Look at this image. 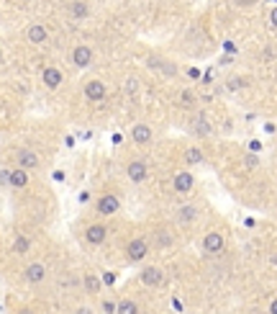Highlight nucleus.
Returning <instances> with one entry per match:
<instances>
[{
	"label": "nucleus",
	"instance_id": "f257e3e1",
	"mask_svg": "<svg viewBox=\"0 0 277 314\" xmlns=\"http://www.w3.org/2000/svg\"><path fill=\"white\" fill-rule=\"evenodd\" d=\"M149 252V242L144 237H134L129 242V248H126V257H129L131 263H138V260H144Z\"/></svg>",
	"mask_w": 277,
	"mask_h": 314
},
{
	"label": "nucleus",
	"instance_id": "f03ea898",
	"mask_svg": "<svg viewBox=\"0 0 277 314\" xmlns=\"http://www.w3.org/2000/svg\"><path fill=\"white\" fill-rule=\"evenodd\" d=\"M138 281H141L144 286H149V288H157V286L165 283V276H162V271L157 265H146L141 271V276H138Z\"/></svg>",
	"mask_w": 277,
	"mask_h": 314
},
{
	"label": "nucleus",
	"instance_id": "7ed1b4c3",
	"mask_svg": "<svg viewBox=\"0 0 277 314\" xmlns=\"http://www.w3.org/2000/svg\"><path fill=\"white\" fill-rule=\"evenodd\" d=\"M108 91H106V85H103L100 80H90L85 83V98L90 100V103H100V100H106Z\"/></svg>",
	"mask_w": 277,
	"mask_h": 314
},
{
	"label": "nucleus",
	"instance_id": "20e7f679",
	"mask_svg": "<svg viewBox=\"0 0 277 314\" xmlns=\"http://www.w3.org/2000/svg\"><path fill=\"white\" fill-rule=\"evenodd\" d=\"M223 248H226V240H223V234H221V232L205 234V240H203V250H205V252L218 255V252H223Z\"/></svg>",
	"mask_w": 277,
	"mask_h": 314
},
{
	"label": "nucleus",
	"instance_id": "39448f33",
	"mask_svg": "<svg viewBox=\"0 0 277 314\" xmlns=\"http://www.w3.org/2000/svg\"><path fill=\"white\" fill-rule=\"evenodd\" d=\"M118 206H121V201H118V196H113V193H106V196L98 198V214H100V217L115 214V211H118Z\"/></svg>",
	"mask_w": 277,
	"mask_h": 314
},
{
	"label": "nucleus",
	"instance_id": "423d86ee",
	"mask_svg": "<svg viewBox=\"0 0 277 314\" xmlns=\"http://www.w3.org/2000/svg\"><path fill=\"white\" fill-rule=\"evenodd\" d=\"M106 237H108L106 224H90V227L85 229V242L87 245H103Z\"/></svg>",
	"mask_w": 277,
	"mask_h": 314
},
{
	"label": "nucleus",
	"instance_id": "0eeeda50",
	"mask_svg": "<svg viewBox=\"0 0 277 314\" xmlns=\"http://www.w3.org/2000/svg\"><path fill=\"white\" fill-rule=\"evenodd\" d=\"M193 183H195V178H193V173H188V170H182V173H177L175 178H172V186H175L177 193H190V190H193Z\"/></svg>",
	"mask_w": 277,
	"mask_h": 314
},
{
	"label": "nucleus",
	"instance_id": "6e6552de",
	"mask_svg": "<svg viewBox=\"0 0 277 314\" xmlns=\"http://www.w3.org/2000/svg\"><path fill=\"white\" fill-rule=\"evenodd\" d=\"M90 62H92V49H90V47H75V49H72V64H75V67L85 70Z\"/></svg>",
	"mask_w": 277,
	"mask_h": 314
},
{
	"label": "nucleus",
	"instance_id": "1a4fd4ad",
	"mask_svg": "<svg viewBox=\"0 0 277 314\" xmlns=\"http://www.w3.org/2000/svg\"><path fill=\"white\" fill-rule=\"evenodd\" d=\"M126 175H129L134 183H144L146 181V165L141 160H134V162L126 165Z\"/></svg>",
	"mask_w": 277,
	"mask_h": 314
},
{
	"label": "nucleus",
	"instance_id": "9d476101",
	"mask_svg": "<svg viewBox=\"0 0 277 314\" xmlns=\"http://www.w3.org/2000/svg\"><path fill=\"white\" fill-rule=\"evenodd\" d=\"M23 278H26L28 283H41L46 278V268L41 263H31V265H26V271H23Z\"/></svg>",
	"mask_w": 277,
	"mask_h": 314
},
{
	"label": "nucleus",
	"instance_id": "9b49d317",
	"mask_svg": "<svg viewBox=\"0 0 277 314\" xmlns=\"http://www.w3.org/2000/svg\"><path fill=\"white\" fill-rule=\"evenodd\" d=\"M62 80L64 77H62V72L56 70V67H46L44 70V85L49 88V91H56V88L62 85Z\"/></svg>",
	"mask_w": 277,
	"mask_h": 314
},
{
	"label": "nucleus",
	"instance_id": "f8f14e48",
	"mask_svg": "<svg viewBox=\"0 0 277 314\" xmlns=\"http://www.w3.org/2000/svg\"><path fill=\"white\" fill-rule=\"evenodd\" d=\"M18 165L23 167V170H36V167H39V157L33 155L31 150H21L18 152Z\"/></svg>",
	"mask_w": 277,
	"mask_h": 314
},
{
	"label": "nucleus",
	"instance_id": "ddd939ff",
	"mask_svg": "<svg viewBox=\"0 0 277 314\" xmlns=\"http://www.w3.org/2000/svg\"><path fill=\"white\" fill-rule=\"evenodd\" d=\"M131 139L136 144H149V142H152V129H149L146 124H136L131 129Z\"/></svg>",
	"mask_w": 277,
	"mask_h": 314
},
{
	"label": "nucleus",
	"instance_id": "4468645a",
	"mask_svg": "<svg viewBox=\"0 0 277 314\" xmlns=\"http://www.w3.org/2000/svg\"><path fill=\"white\" fill-rule=\"evenodd\" d=\"M46 36H49V31H46L44 26H39V24L28 26V31H26V39L31 44H41V41H46Z\"/></svg>",
	"mask_w": 277,
	"mask_h": 314
},
{
	"label": "nucleus",
	"instance_id": "2eb2a0df",
	"mask_svg": "<svg viewBox=\"0 0 277 314\" xmlns=\"http://www.w3.org/2000/svg\"><path fill=\"white\" fill-rule=\"evenodd\" d=\"M10 186L13 188H26L28 186V170H23V167L10 170Z\"/></svg>",
	"mask_w": 277,
	"mask_h": 314
},
{
	"label": "nucleus",
	"instance_id": "dca6fc26",
	"mask_svg": "<svg viewBox=\"0 0 277 314\" xmlns=\"http://www.w3.org/2000/svg\"><path fill=\"white\" fill-rule=\"evenodd\" d=\"M211 124H208V119H205V114H198V119H195V134L198 137H211Z\"/></svg>",
	"mask_w": 277,
	"mask_h": 314
},
{
	"label": "nucleus",
	"instance_id": "f3484780",
	"mask_svg": "<svg viewBox=\"0 0 277 314\" xmlns=\"http://www.w3.org/2000/svg\"><path fill=\"white\" fill-rule=\"evenodd\" d=\"M83 286H85V291H87V294H98V291H100V286H103V281H100L98 276L87 273V276L83 278Z\"/></svg>",
	"mask_w": 277,
	"mask_h": 314
},
{
	"label": "nucleus",
	"instance_id": "a211bd4d",
	"mask_svg": "<svg viewBox=\"0 0 277 314\" xmlns=\"http://www.w3.org/2000/svg\"><path fill=\"white\" fill-rule=\"evenodd\" d=\"M177 219H180L182 224H190L193 219H198V206H182V209L177 211Z\"/></svg>",
	"mask_w": 277,
	"mask_h": 314
},
{
	"label": "nucleus",
	"instance_id": "6ab92c4d",
	"mask_svg": "<svg viewBox=\"0 0 277 314\" xmlns=\"http://www.w3.org/2000/svg\"><path fill=\"white\" fill-rule=\"evenodd\" d=\"M28 250H31V240L28 237H23V234H21V237L13 240V252L16 255H26Z\"/></svg>",
	"mask_w": 277,
	"mask_h": 314
},
{
	"label": "nucleus",
	"instance_id": "aec40b11",
	"mask_svg": "<svg viewBox=\"0 0 277 314\" xmlns=\"http://www.w3.org/2000/svg\"><path fill=\"white\" fill-rule=\"evenodd\" d=\"M115 312H118V314H138V307H136V301H131V299H123V301H118V307H115Z\"/></svg>",
	"mask_w": 277,
	"mask_h": 314
},
{
	"label": "nucleus",
	"instance_id": "412c9836",
	"mask_svg": "<svg viewBox=\"0 0 277 314\" xmlns=\"http://www.w3.org/2000/svg\"><path fill=\"white\" fill-rule=\"evenodd\" d=\"M69 13H72V18H87L90 8L85 3H72V5H69Z\"/></svg>",
	"mask_w": 277,
	"mask_h": 314
},
{
	"label": "nucleus",
	"instance_id": "4be33fe9",
	"mask_svg": "<svg viewBox=\"0 0 277 314\" xmlns=\"http://www.w3.org/2000/svg\"><path fill=\"white\" fill-rule=\"evenodd\" d=\"M200 160H203V152L198 147H190L188 152H185V162H188V165H198Z\"/></svg>",
	"mask_w": 277,
	"mask_h": 314
},
{
	"label": "nucleus",
	"instance_id": "5701e85b",
	"mask_svg": "<svg viewBox=\"0 0 277 314\" xmlns=\"http://www.w3.org/2000/svg\"><path fill=\"white\" fill-rule=\"evenodd\" d=\"M157 237H159V245H162V248H169V245H172V234H169V232H159Z\"/></svg>",
	"mask_w": 277,
	"mask_h": 314
},
{
	"label": "nucleus",
	"instance_id": "b1692460",
	"mask_svg": "<svg viewBox=\"0 0 277 314\" xmlns=\"http://www.w3.org/2000/svg\"><path fill=\"white\" fill-rule=\"evenodd\" d=\"M100 281H103V286H113L115 283V273H103V278H100Z\"/></svg>",
	"mask_w": 277,
	"mask_h": 314
},
{
	"label": "nucleus",
	"instance_id": "393cba45",
	"mask_svg": "<svg viewBox=\"0 0 277 314\" xmlns=\"http://www.w3.org/2000/svg\"><path fill=\"white\" fill-rule=\"evenodd\" d=\"M103 312H106V314H115V301L106 299V301H103Z\"/></svg>",
	"mask_w": 277,
	"mask_h": 314
},
{
	"label": "nucleus",
	"instance_id": "a878e982",
	"mask_svg": "<svg viewBox=\"0 0 277 314\" xmlns=\"http://www.w3.org/2000/svg\"><path fill=\"white\" fill-rule=\"evenodd\" d=\"M0 183L10 186V170H0Z\"/></svg>",
	"mask_w": 277,
	"mask_h": 314
},
{
	"label": "nucleus",
	"instance_id": "bb28decb",
	"mask_svg": "<svg viewBox=\"0 0 277 314\" xmlns=\"http://www.w3.org/2000/svg\"><path fill=\"white\" fill-rule=\"evenodd\" d=\"M193 100H195V98H193V93H190V91H185V93H182V103H185V106H190Z\"/></svg>",
	"mask_w": 277,
	"mask_h": 314
},
{
	"label": "nucleus",
	"instance_id": "cd10ccee",
	"mask_svg": "<svg viewBox=\"0 0 277 314\" xmlns=\"http://www.w3.org/2000/svg\"><path fill=\"white\" fill-rule=\"evenodd\" d=\"M75 314H92V309H87V307H77Z\"/></svg>",
	"mask_w": 277,
	"mask_h": 314
},
{
	"label": "nucleus",
	"instance_id": "c85d7f7f",
	"mask_svg": "<svg viewBox=\"0 0 277 314\" xmlns=\"http://www.w3.org/2000/svg\"><path fill=\"white\" fill-rule=\"evenodd\" d=\"M247 165L254 167V165H257V157H254V155H247Z\"/></svg>",
	"mask_w": 277,
	"mask_h": 314
},
{
	"label": "nucleus",
	"instance_id": "c756f323",
	"mask_svg": "<svg viewBox=\"0 0 277 314\" xmlns=\"http://www.w3.org/2000/svg\"><path fill=\"white\" fill-rule=\"evenodd\" d=\"M270 21H272V26H277V8H275L272 13H270Z\"/></svg>",
	"mask_w": 277,
	"mask_h": 314
},
{
	"label": "nucleus",
	"instance_id": "7c9ffc66",
	"mask_svg": "<svg viewBox=\"0 0 277 314\" xmlns=\"http://www.w3.org/2000/svg\"><path fill=\"white\" fill-rule=\"evenodd\" d=\"M18 314H36V312L28 309V307H23V309H18Z\"/></svg>",
	"mask_w": 277,
	"mask_h": 314
},
{
	"label": "nucleus",
	"instance_id": "2f4dec72",
	"mask_svg": "<svg viewBox=\"0 0 277 314\" xmlns=\"http://www.w3.org/2000/svg\"><path fill=\"white\" fill-rule=\"evenodd\" d=\"M270 314H277V299H275L272 304H270Z\"/></svg>",
	"mask_w": 277,
	"mask_h": 314
},
{
	"label": "nucleus",
	"instance_id": "473e14b6",
	"mask_svg": "<svg viewBox=\"0 0 277 314\" xmlns=\"http://www.w3.org/2000/svg\"><path fill=\"white\" fill-rule=\"evenodd\" d=\"M239 5H251V3H257V0H236Z\"/></svg>",
	"mask_w": 277,
	"mask_h": 314
},
{
	"label": "nucleus",
	"instance_id": "72a5a7b5",
	"mask_svg": "<svg viewBox=\"0 0 277 314\" xmlns=\"http://www.w3.org/2000/svg\"><path fill=\"white\" fill-rule=\"evenodd\" d=\"M272 263H275V268H277V252L272 255Z\"/></svg>",
	"mask_w": 277,
	"mask_h": 314
},
{
	"label": "nucleus",
	"instance_id": "f704fd0d",
	"mask_svg": "<svg viewBox=\"0 0 277 314\" xmlns=\"http://www.w3.org/2000/svg\"><path fill=\"white\" fill-rule=\"evenodd\" d=\"M0 62H3V52H0Z\"/></svg>",
	"mask_w": 277,
	"mask_h": 314
}]
</instances>
